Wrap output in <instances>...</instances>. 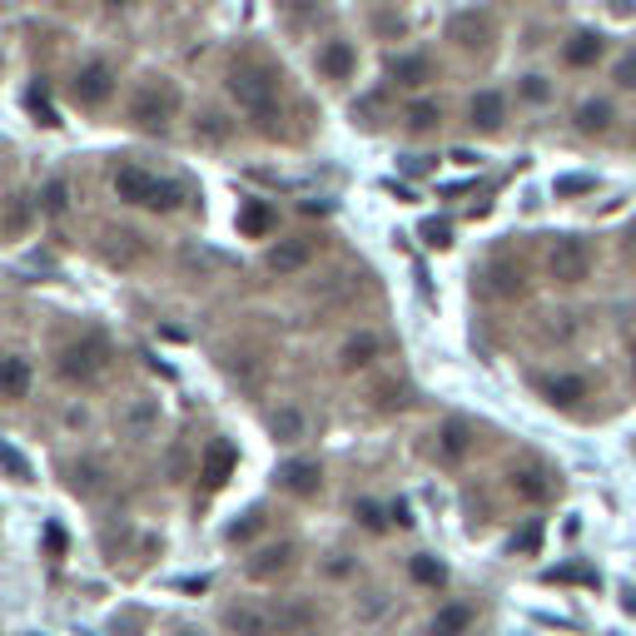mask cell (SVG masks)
Instances as JSON below:
<instances>
[{"instance_id": "24", "label": "cell", "mask_w": 636, "mask_h": 636, "mask_svg": "<svg viewBox=\"0 0 636 636\" xmlns=\"http://www.w3.org/2000/svg\"><path fill=\"white\" fill-rule=\"evenodd\" d=\"M577 130L582 135H607L612 130V105H607V100H587V105L577 110Z\"/></svg>"}, {"instance_id": "11", "label": "cell", "mask_w": 636, "mask_h": 636, "mask_svg": "<svg viewBox=\"0 0 636 636\" xmlns=\"http://www.w3.org/2000/svg\"><path fill=\"white\" fill-rule=\"evenodd\" d=\"M314 65H318V75H323V80H348V75L358 71V50L348 46V40H323Z\"/></svg>"}, {"instance_id": "17", "label": "cell", "mask_w": 636, "mask_h": 636, "mask_svg": "<svg viewBox=\"0 0 636 636\" xmlns=\"http://www.w3.org/2000/svg\"><path fill=\"white\" fill-rule=\"evenodd\" d=\"M274 622H279V632H283V636H308V632H314L318 616H314V607H308L304 597H289V601L279 607V612H274Z\"/></svg>"}, {"instance_id": "12", "label": "cell", "mask_w": 636, "mask_h": 636, "mask_svg": "<svg viewBox=\"0 0 636 636\" xmlns=\"http://www.w3.org/2000/svg\"><path fill=\"white\" fill-rule=\"evenodd\" d=\"M308 259H314V249H308L304 239H279L264 264H269V274H279V279H294V274L308 269Z\"/></svg>"}, {"instance_id": "28", "label": "cell", "mask_w": 636, "mask_h": 636, "mask_svg": "<svg viewBox=\"0 0 636 636\" xmlns=\"http://www.w3.org/2000/svg\"><path fill=\"white\" fill-rule=\"evenodd\" d=\"M412 582H423V587H443V582H448V567L443 562H433V557H412Z\"/></svg>"}, {"instance_id": "27", "label": "cell", "mask_w": 636, "mask_h": 636, "mask_svg": "<svg viewBox=\"0 0 636 636\" xmlns=\"http://www.w3.org/2000/svg\"><path fill=\"white\" fill-rule=\"evenodd\" d=\"M269 225H274V214H269V204H259V200H249L244 209H239V229L244 234H269Z\"/></svg>"}, {"instance_id": "21", "label": "cell", "mask_w": 636, "mask_h": 636, "mask_svg": "<svg viewBox=\"0 0 636 636\" xmlns=\"http://www.w3.org/2000/svg\"><path fill=\"white\" fill-rule=\"evenodd\" d=\"M289 557H294V547H283V543H279V547H259V552L249 557V567H244V572H249L254 582L279 577L283 567H289Z\"/></svg>"}, {"instance_id": "2", "label": "cell", "mask_w": 636, "mask_h": 636, "mask_svg": "<svg viewBox=\"0 0 636 636\" xmlns=\"http://www.w3.org/2000/svg\"><path fill=\"white\" fill-rule=\"evenodd\" d=\"M229 94H234V105L254 119H269L274 105H279V80L259 65H234L229 71Z\"/></svg>"}, {"instance_id": "3", "label": "cell", "mask_w": 636, "mask_h": 636, "mask_svg": "<svg viewBox=\"0 0 636 636\" xmlns=\"http://www.w3.org/2000/svg\"><path fill=\"white\" fill-rule=\"evenodd\" d=\"M175 110H179V94L169 90V85H140L135 90V100H130V119L140 125V130H150V135H160L175 119Z\"/></svg>"}, {"instance_id": "23", "label": "cell", "mask_w": 636, "mask_h": 636, "mask_svg": "<svg viewBox=\"0 0 636 636\" xmlns=\"http://www.w3.org/2000/svg\"><path fill=\"white\" fill-rule=\"evenodd\" d=\"M229 472H234V448H229L225 437H219V443H209V453H204V478L219 487Z\"/></svg>"}, {"instance_id": "9", "label": "cell", "mask_w": 636, "mask_h": 636, "mask_svg": "<svg viewBox=\"0 0 636 636\" xmlns=\"http://www.w3.org/2000/svg\"><path fill=\"white\" fill-rule=\"evenodd\" d=\"M225 626L234 636H274V632H279V622H274L269 607H254V601H239V607H229Z\"/></svg>"}, {"instance_id": "13", "label": "cell", "mask_w": 636, "mask_h": 636, "mask_svg": "<svg viewBox=\"0 0 636 636\" xmlns=\"http://www.w3.org/2000/svg\"><path fill=\"white\" fill-rule=\"evenodd\" d=\"M468 115H472V130H503L507 125V94L503 90H478L472 94V105H468Z\"/></svg>"}, {"instance_id": "33", "label": "cell", "mask_w": 636, "mask_h": 636, "mask_svg": "<svg viewBox=\"0 0 636 636\" xmlns=\"http://www.w3.org/2000/svg\"><path fill=\"white\" fill-rule=\"evenodd\" d=\"M512 487H518L522 497H532V503H543V497H547V483H537V472H518V478H512Z\"/></svg>"}, {"instance_id": "10", "label": "cell", "mask_w": 636, "mask_h": 636, "mask_svg": "<svg viewBox=\"0 0 636 636\" xmlns=\"http://www.w3.org/2000/svg\"><path fill=\"white\" fill-rule=\"evenodd\" d=\"M378 358H383V339H378L373 329H358L354 339L339 348V368L343 373H358V368H373Z\"/></svg>"}, {"instance_id": "18", "label": "cell", "mask_w": 636, "mask_h": 636, "mask_svg": "<svg viewBox=\"0 0 636 636\" xmlns=\"http://www.w3.org/2000/svg\"><path fill=\"white\" fill-rule=\"evenodd\" d=\"M601 55H607V40L592 36V30H582V36H572L562 46V60L572 65V71H587V65H597Z\"/></svg>"}, {"instance_id": "15", "label": "cell", "mask_w": 636, "mask_h": 636, "mask_svg": "<svg viewBox=\"0 0 636 636\" xmlns=\"http://www.w3.org/2000/svg\"><path fill=\"white\" fill-rule=\"evenodd\" d=\"M472 626V607L468 601H448V607H437L433 622H428V636H468Z\"/></svg>"}, {"instance_id": "22", "label": "cell", "mask_w": 636, "mask_h": 636, "mask_svg": "<svg viewBox=\"0 0 636 636\" xmlns=\"http://www.w3.org/2000/svg\"><path fill=\"white\" fill-rule=\"evenodd\" d=\"M269 433L279 437V443H304V437H308V418L298 408H279L269 418Z\"/></svg>"}, {"instance_id": "37", "label": "cell", "mask_w": 636, "mask_h": 636, "mask_svg": "<svg viewBox=\"0 0 636 636\" xmlns=\"http://www.w3.org/2000/svg\"><path fill=\"white\" fill-rule=\"evenodd\" d=\"M537 543H543V527H527V532H522V537H518L512 547H522V552H537Z\"/></svg>"}, {"instance_id": "31", "label": "cell", "mask_w": 636, "mask_h": 636, "mask_svg": "<svg viewBox=\"0 0 636 636\" xmlns=\"http://www.w3.org/2000/svg\"><path fill=\"white\" fill-rule=\"evenodd\" d=\"M100 478H105V468H100V462H80V468H75V487H80V493H94V487H100Z\"/></svg>"}, {"instance_id": "30", "label": "cell", "mask_w": 636, "mask_h": 636, "mask_svg": "<svg viewBox=\"0 0 636 636\" xmlns=\"http://www.w3.org/2000/svg\"><path fill=\"white\" fill-rule=\"evenodd\" d=\"M518 90H522V100H527V105H547V100H552V85H547L543 75H527Z\"/></svg>"}, {"instance_id": "6", "label": "cell", "mask_w": 636, "mask_h": 636, "mask_svg": "<svg viewBox=\"0 0 636 636\" xmlns=\"http://www.w3.org/2000/svg\"><path fill=\"white\" fill-rule=\"evenodd\" d=\"M547 269H552L557 283H582L592 274V249L577 234H562L552 244V254H547Z\"/></svg>"}, {"instance_id": "20", "label": "cell", "mask_w": 636, "mask_h": 636, "mask_svg": "<svg viewBox=\"0 0 636 636\" xmlns=\"http://www.w3.org/2000/svg\"><path fill=\"white\" fill-rule=\"evenodd\" d=\"M543 393L557 403V408H577V403L587 398V378H577V373H557V378H547V383H543Z\"/></svg>"}, {"instance_id": "34", "label": "cell", "mask_w": 636, "mask_h": 636, "mask_svg": "<svg viewBox=\"0 0 636 636\" xmlns=\"http://www.w3.org/2000/svg\"><path fill=\"white\" fill-rule=\"evenodd\" d=\"M25 219H30V209H25V200H11V214H5V234H11V239H21Z\"/></svg>"}, {"instance_id": "32", "label": "cell", "mask_w": 636, "mask_h": 636, "mask_svg": "<svg viewBox=\"0 0 636 636\" xmlns=\"http://www.w3.org/2000/svg\"><path fill=\"white\" fill-rule=\"evenodd\" d=\"M612 80H616V90H636V55H622L612 65Z\"/></svg>"}, {"instance_id": "14", "label": "cell", "mask_w": 636, "mask_h": 636, "mask_svg": "<svg viewBox=\"0 0 636 636\" xmlns=\"http://www.w3.org/2000/svg\"><path fill=\"white\" fill-rule=\"evenodd\" d=\"M30 358L25 354H5L0 358V393H5V398L11 403H21V398H30Z\"/></svg>"}, {"instance_id": "38", "label": "cell", "mask_w": 636, "mask_h": 636, "mask_svg": "<svg viewBox=\"0 0 636 636\" xmlns=\"http://www.w3.org/2000/svg\"><path fill=\"white\" fill-rule=\"evenodd\" d=\"M5 468H11V478H21V483H25V458L15 448H5Z\"/></svg>"}, {"instance_id": "19", "label": "cell", "mask_w": 636, "mask_h": 636, "mask_svg": "<svg viewBox=\"0 0 636 636\" xmlns=\"http://www.w3.org/2000/svg\"><path fill=\"white\" fill-rule=\"evenodd\" d=\"M468 448H472V428L462 423V418H453V423L437 428V458L443 462H458Z\"/></svg>"}, {"instance_id": "29", "label": "cell", "mask_w": 636, "mask_h": 636, "mask_svg": "<svg viewBox=\"0 0 636 636\" xmlns=\"http://www.w3.org/2000/svg\"><path fill=\"white\" fill-rule=\"evenodd\" d=\"M453 40H458V46H483V21L458 15V21H453Z\"/></svg>"}, {"instance_id": "26", "label": "cell", "mask_w": 636, "mask_h": 636, "mask_svg": "<svg viewBox=\"0 0 636 636\" xmlns=\"http://www.w3.org/2000/svg\"><path fill=\"white\" fill-rule=\"evenodd\" d=\"M36 209L40 214H65V209H71V185H65V179H50V185L40 189Z\"/></svg>"}, {"instance_id": "5", "label": "cell", "mask_w": 636, "mask_h": 636, "mask_svg": "<svg viewBox=\"0 0 636 636\" xmlns=\"http://www.w3.org/2000/svg\"><path fill=\"white\" fill-rule=\"evenodd\" d=\"M71 94H75V105L80 110H100L115 94V71H110L105 60H85L80 71H75L71 80Z\"/></svg>"}, {"instance_id": "1", "label": "cell", "mask_w": 636, "mask_h": 636, "mask_svg": "<svg viewBox=\"0 0 636 636\" xmlns=\"http://www.w3.org/2000/svg\"><path fill=\"white\" fill-rule=\"evenodd\" d=\"M110 185H115V194L125 204H140V209H154V214L179 209V185H169V179L150 175V169H140V165H119Z\"/></svg>"}, {"instance_id": "4", "label": "cell", "mask_w": 636, "mask_h": 636, "mask_svg": "<svg viewBox=\"0 0 636 636\" xmlns=\"http://www.w3.org/2000/svg\"><path fill=\"white\" fill-rule=\"evenodd\" d=\"M105 364H110L105 339H80V343H71V348L60 354V373H65V383H94V378L105 373Z\"/></svg>"}, {"instance_id": "8", "label": "cell", "mask_w": 636, "mask_h": 636, "mask_svg": "<svg viewBox=\"0 0 636 636\" xmlns=\"http://www.w3.org/2000/svg\"><path fill=\"white\" fill-rule=\"evenodd\" d=\"M389 80L398 85V90H423L428 80H437L433 55H423V50H408V55H393V60H389Z\"/></svg>"}, {"instance_id": "36", "label": "cell", "mask_w": 636, "mask_h": 636, "mask_svg": "<svg viewBox=\"0 0 636 636\" xmlns=\"http://www.w3.org/2000/svg\"><path fill=\"white\" fill-rule=\"evenodd\" d=\"M194 135H204V140H225V125H219V115H204V125H194Z\"/></svg>"}, {"instance_id": "40", "label": "cell", "mask_w": 636, "mask_h": 636, "mask_svg": "<svg viewBox=\"0 0 636 636\" xmlns=\"http://www.w3.org/2000/svg\"><path fill=\"white\" fill-rule=\"evenodd\" d=\"M423 234H428V244H448V229H443V225H428Z\"/></svg>"}, {"instance_id": "39", "label": "cell", "mask_w": 636, "mask_h": 636, "mask_svg": "<svg viewBox=\"0 0 636 636\" xmlns=\"http://www.w3.org/2000/svg\"><path fill=\"white\" fill-rule=\"evenodd\" d=\"M582 189H592V179H557V194H582Z\"/></svg>"}, {"instance_id": "7", "label": "cell", "mask_w": 636, "mask_h": 636, "mask_svg": "<svg viewBox=\"0 0 636 636\" xmlns=\"http://www.w3.org/2000/svg\"><path fill=\"white\" fill-rule=\"evenodd\" d=\"M115 423H119V437H130V443H144V437H154V428H160V403H154V398H130V403H119Z\"/></svg>"}, {"instance_id": "35", "label": "cell", "mask_w": 636, "mask_h": 636, "mask_svg": "<svg viewBox=\"0 0 636 636\" xmlns=\"http://www.w3.org/2000/svg\"><path fill=\"white\" fill-rule=\"evenodd\" d=\"M259 512H249L244 522H234V527H229V543H244V537H254V532H259Z\"/></svg>"}, {"instance_id": "16", "label": "cell", "mask_w": 636, "mask_h": 636, "mask_svg": "<svg viewBox=\"0 0 636 636\" xmlns=\"http://www.w3.org/2000/svg\"><path fill=\"white\" fill-rule=\"evenodd\" d=\"M279 487L294 497H314L318 487H323V472H318V462H289V468L279 472Z\"/></svg>"}, {"instance_id": "25", "label": "cell", "mask_w": 636, "mask_h": 636, "mask_svg": "<svg viewBox=\"0 0 636 636\" xmlns=\"http://www.w3.org/2000/svg\"><path fill=\"white\" fill-rule=\"evenodd\" d=\"M403 119H408L412 135H428V130H437V125H443V105H433V100H418V105L403 110Z\"/></svg>"}, {"instance_id": "41", "label": "cell", "mask_w": 636, "mask_h": 636, "mask_svg": "<svg viewBox=\"0 0 636 636\" xmlns=\"http://www.w3.org/2000/svg\"><path fill=\"white\" fill-rule=\"evenodd\" d=\"M632 249H636V225H632Z\"/></svg>"}]
</instances>
